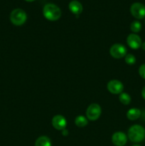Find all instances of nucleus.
<instances>
[{"label": "nucleus", "mask_w": 145, "mask_h": 146, "mask_svg": "<svg viewBox=\"0 0 145 146\" xmlns=\"http://www.w3.org/2000/svg\"><path fill=\"white\" fill-rule=\"evenodd\" d=\"M128 138L132 142H142L145 138V129L140 125H134L128 131Z\"/></svg>", "instance_id": "f257e3e1"}, {"label": "nucleus", "mask_w": 145, "mask_h": 146, "mask_svg": "<svg viewBox=\"0 0 145 146\" xmlns=\"http://www.w3.org/2000/svg\"><path fill=\"white\" fill-rule=\"evenodd\" d=\"M43 14L45 19L50 21H56L61 17L59 7L53 4H47L43 9Z\"/></svg>", "instance_id": "f03ea898"}, {"label": "nucleus", "mask_w": 145, "mask_h": 146, "mask_svg": "<svg viewBox=\"0 0 145 146\" xmlns=\"http://www.w3.org/2000/svg\"><path fill=\"white\" fill-rule=\"evenodd\" d=\"M27 19L26 14L21 9H16L11 11L10 14V20L13 24L21 26L26 22Z\"/></svg>", "instance_id": "7ed1b4c3"}, {"label": "nucleus", "mask_w": 145, "mask_h": 146, "mask_svg": "<svg viewBox=\"0 0 145 146\" xmlns=\"http://www.w3.org/2000/svg\"><path fill=\"white\" fill-rule=\"evenodd\" d=\"M101 113H102L101 107L97 104H92L88 106L87 109V118L90 121H96L100 118Z\"/></svg>", "instance_id": "20e7f679"}, {"label": "nucleus", "mask_w": 145, "mask_h": 146, "mask_svg": "<svg viewBox=\"0 0 145 146\" xmlns=\"http://www.w3.org/2000/svg\"><path fill=\"white\" fill-rule=\"evenodd\" d=\"M131 14L137 19L145 18V5L139 2L134 3L130 7Z\"/></svg>", "instance_id": "39448f33"}, {"label": "nucleus", "mask_w": 145, "mask_h": 146, "mask_svg": "<svg viewBox=\"0 0 145 146\" xmlns=\"http://www.w3.org/2000/svg\"><path fill=\"white\" fill-rule=\"evenodd\" d=\"M109 53L113 58H121L126 56L127 48L122 44H115L111 46Z\"/></svg>", "instance_id": "423d86ee"}, {"label": "nucleus", "mask_w": 145, "mask_h": 146, "mask_svg": "<svg viewBox=\"0 0 145 146\" xmlns=\"http://www.w3.org/2000/svg\"><path fill=\"white\" fill-rule=\"evenodd\" d=\"M107 89L111 94H118L122 92L124 89V86L122 82L118 80H112L107 84Z\"/></svg>", "instance_id": "0eeeda50"}, {"label": "nucleus", "mask_w": 145, "mask_h": 146, "mask_svg": "<svg viewBox=\"0 0 145 146\" xmlns=\"http://www.w3.org/2000/svg\"><path fill=\"white\" fill-rule=\"evenodd\" d=\"M127 43L129 46L133 49H137V48H140L142 44V39L139 36L136 34H129L127 38Z\"/></svg>", "instance_id": "6e6552de"}, {"label": "nucleus", "mask_w": 145, "mask_h": 146, "mask_svg": "<svg viewBox=\"0 0 145 146\" xmlns=\"http://www.w3.org/2000/svg\"><path fill=\"white\" fill-rule=\"evenodd\" d=\"M52 125L56 130L63 131L66 127L67 121L63 116L61 115H57L53 118Z\"/></svg>", "instance_id": "1a4fd4ad"}, {"label": "nucleus", "mask_w": 145, "mask_h": 146, "mask_svg": "<svg viewBox=\"0 0 145 146\" xmlns=\"http://www.w3.org/2000/svg\"><path fill=\"white\" fill-rule=\"evenodd\" d=\"M112 141L116 146H124L127 141V135L122 132H116L112 137Z\"/></svg>", "instance_id": "9d476101"}, {"label": "nucleus", "mask_w": 145, "mask_h": 146, "mask_svg": "<svg viewBox=\"0 0 145 146\" xmlns=\"http://www.w3.org/2000/svg\"><path fill=\"white\" fill-rule=\"evenodd\" d=\"M69 9L72 13L76 15H79L82 11V6L79 1H72L69 4Z\"/></svg>", "instance_id": "9b49d317"}, {"label": "nucleus", "mask_w": 145, "mask_h": 146, "mask_svg": "<svg viewBox=\"0 0 145 146\" xmlns=\"http://www.w3.org/2000/svg\"><path fill=\"white\" fill-rule=\"evenodd\" d=\"M142 112L138 108H131L127 113V117L130 121H136L141 116Z\"/></svg>", "instance_id": "f8f14e48"}, {"label": "nucleus", "mask_w": 145, "mask_h": 146, "mask_svg": "<svg viewBox=\"0 0 145 146\" xmlns=\"http://www.w3.org/2000/svg\"><path fill=\"white\" fill-rule=\"evenodd\" d=\"M35 146H51V140L47 136H41L36 141Z\"/></svg>", "instance_id": "ddd939ff"}, {"label": "nucleus", "mask_w": 145, "mask_h": 146, "mask_svg": "<svg viewBox=\"0 0 145 146\" xmlns=\"http://www.w3.org/2000/svg\"><path fill=\"white\" fill-rule=\"evenodd\" d=\"M75 125L78 127H85L88 125V121L85 117L82 116V115H79L77 116L75 120Z\"/></svg>", "instance_id": "4468645a"}, {"label": "nucleus", "mask_w": 145, "mask_h": 146, "mask_svg": "<svg viewBox=\"0 0 145 146\" xmlns=\"http://www.w3.org/2000/svg\"><path fill=\"white\" fill-rule=\"evenodd\" d=\"M119 100L124 105H129L131 102V97L127 93H122L119 96Z\"/></svg>", "instance_id": "2eb2a0df"}, {"label": "nucleus", "mask_w": 145, "mask_h": 146, "mask_svg": "<svg viewBox=\"0 0 145 146\" xmlns=\"http://www.w3.org/2000/svg\"><path fill=\"white\" fill-rule=\"evenodd\" d=\"M130 29L132 32L138 33L142 29V24L138 21H134L130 25Z\"/></svg>", "instance_id": "dca6fc26"}, {"label": "nucleus", "mask_w": 145, "mask_h": 146, "mask_svg": "<svg viewBox=\"0 0 145 146\" xmlns=\"http://www.w3.org/2000/svg\"><path fill=\"white\" fill-rule=\"evenodd\" d=\"M125 62L129 65H133L136 63V58L133 54H127L125 56Z\"/></svg>", "instance_id": "f3484780"}, {"label": "nucleus", "mask_w": 145, "mask_h": 146, "mask_svg": "<svg viewBox=\"0 0 145 146\" xmlns=\"http://www.w3.org/2000/svg\"><path fill=\"white\" fill-rule=\"evenodd\" d=\"M139 74L142 78L145 79V64L140 66L139 68Z\"/></svg>", "instance_id": "a211bd4d"}, {"label": "nucleus", "mask_w": 145, "mask_h": 146, "mask_svg": "<svg viewBox=\"0 0 145 146\" xmlns=\"http://www.w3.org/2000/svg\"><path fill=\"white\" fill-rule=\"evenodd\" d=\"M142 96L143 97V98L145 99V86L142 88Z\"/></svg>", "instance_id": "6ab92c4d"}, {"label": "nucleus", "mask_w": 145, "mask_h": 146, "mask_svg": "<svg viewBox=\"0 0 145 146\" xmlns=\"http://www.w3.org/2000/svg\"><path fill=\"white\" fill-rule=\"evenodd\" d=\"M141 48H142L144 51H145V42L142 43V45H141Z\"/></svg>", "instance_id": "aec40b11"}, {"label": "nucleus", "mask_w": 145, "mask_h": 146, "mask_svg": "<svg viewBox=\"0 0 145 146\" xmlns=\"http://www.w3.org/2000/svg\"><path fill=\"white\" fill-rule=\"evenodd\" d=\"M25 1H28V2H31V1H35V0H25Z\"/></svg>", "instance_id": "412c9836"}, {"label": "nucleus", "mask_w": 145, "mask_h": 146, "mask_svg": "<svg viewBox=\"0 0 145 146\" xmlns=\"http://www.w3.org/2000/svg\"><path fill=\"white\" fill-rule=\"evenodd\" d=\"M133 146H141V145H133Z\"/></svg>", "instance_id": "4be33fe9"}, {"label": "nucleus", "mask_w": 145, "mask_h": 146, "mask_svg": "<svg viewBox=\"0 0 145 146\" xmlns=\"http://www.w3.org/2000/svg\"><path fill=\"white\" fill-rule=\"evenodd\" d=\"M144 22H145V20H144Z\"/></svg>", "instance_id": "5701e85b"}]
</instances>
